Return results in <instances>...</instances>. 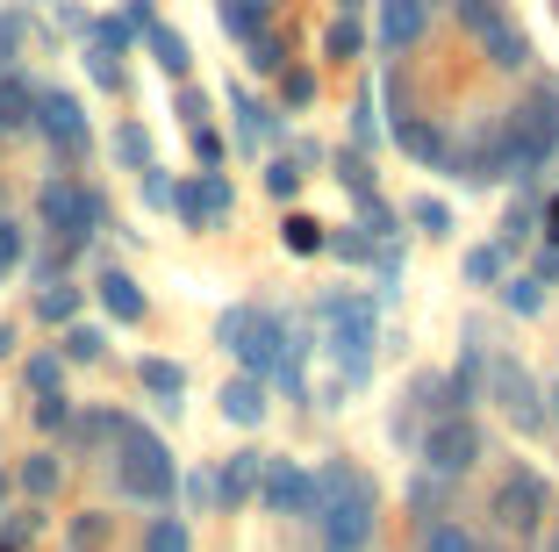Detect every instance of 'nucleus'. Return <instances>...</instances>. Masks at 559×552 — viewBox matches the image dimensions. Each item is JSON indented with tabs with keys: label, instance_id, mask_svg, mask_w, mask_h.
Returning <instances> with one entry per match:
<instances>
[{
	"label": "nucleus",
	"instance_id": "cd10ccee",
	"mask_svg": "<svg viewBox=\"0 0 559 552\" xmlns=\"http://www.w3.org/2000/svg\"><path fill=\"white\" fill-rule=\"evenodd\" d=\"M58 359H72V366H94V359H100V330H94V324H72V330H66V352H58Z\"/></svg>",
	"mask_w": 559,
	"mask_h": 552
},
{
	"label": "nucleus",
	"instance_id": "e433bc0d",
	"mask_svg": "<svg viewBox=\"0 0 559 552\" xmlns=\"http://www.w3.org/2000/svg\"><path fill=\"white\" fill-rule=\"evenodd\" d=\"M144 201L151 209H173V179H165L158 165H144Z\"/></svg>",
	"mask_w": 559,
	"mask_h": 552
},
{
	"label": "nucleus",
	"instance_id": "a878e982",
	"mask_svg": "<svg viewBox=\"0 0 559 552\" xmlns=\"http://www.w3.org/2000/svg\"><path fill=\"white\" fill-rule=\"evenodd\" d=\"M323 44H330V58H359V44H366V36H359V15L345 8V15L330 22V36H323Z\"/></svg>",
	"mask_w": 559,
	"mask_h": 552
},
{
	"label": "nucleus",
	"instance_id": "f704fd0d",
	"mask_svg": "<svg viewBox=\"0 0 559 552\" xmlns=\"http://www.w3.org/2000/svg\"><path fill=\"white\" fill-rule=\"evenodd\" d=\"M15 266H22V230L8 223V215H0V280L15 273Z\"/></svg>",
	"mask_w": 559,
	"mask_h": 552
},
{
	"label": "nucleus",
	"instance_id": "58836bf2",
	"mask_svg": "<svg viewBox=\"0 0 559 552\" xmlns=\"http://www.w3.org/2000/svg\"><path fill=\"white\" fill-rule=\"evenodd\" d=\"M187 137H194V158H201V165L215 173V158H223V137H215L209 122H201V130H187Z\"/></svg>",
	"mask_w": 559,
	"mask_h": 552
},
{
	"label": "nucleus",
	"instance_id": "412c9836",
	"mask_svg": "<svg viewBox=\"0 0 559 552\" xmlns=\"http://www.w3.org/2000/svg\"><path fill=\"white\" fill-rule=\"evenodd\" d=\"M36 316H44V324H72V316H80V287H66V280H50V287L36 294Z\"/></svg>",
	"mask_w": 559,
	"mask_h": 552
},
{
	"label": "nucleus",
	"instance_id": "f257e3e1",
	"mask_svg": "<svg viewBox=\"0 0 559 552\" xmlns=\"http://www.w3.org/2000/svg\"><path fill=\"white\" fill-rule=\"evenodd\" d=\"M316 517H323L330 552H366L373 545V481L359 467H330L316 481Z\"/></svg>",
	"mask_w": 559,
	"mask_h": 552
},
{
	"label": "nucleus",
	"instance_id": "a18cd8bd",
	"mask_svg": "<svg viewBox=\"0 0 559 552\" xmlns=\"http://www.w3.org/2000/svg\"><path fill=\"white\" fill-rule=\"evenodd\" d=\"M552 244H559V195H552Z\"/></svg>",
	"mask_w": 559,
	"mask_h": 552
},
{
	"label": "nucleus",
	"instance_id": "f8f14e48",
	"mask_svg": "<svg viewBox=\"0 0 559 552\" xmlns=\"http://www.w3.org/2000/svg\"><path fill=\"white\" fill-rule=\"evenodd\" d=\"M488 388L502 395V409H510L516 423H538V388H531V374L516 366V359H495V366H488Z\"/></svg>",
	"mask_w": 559,
	"mask_h": 552
},
{
	"label": "nucleus",
	"instance_id": "49530a36",
	"mask_svg": "<svg viewBox=\"0 0 559 552\" xmlns=\"http://www.w3.org/2000/svg\"><path fill=\"white\" fill-rule=\"evenodd\" d=\"M545 552H559V531H552V538H545Z\"/></svg>",
	"mask_w": 559,
	"mask_h": 552
},
{
	"label": "nucleus",
	"instance_id": "6e6552de",
	"mask_svg": "<svg viewBox=\"0 0 559 552\" xmlns=\"http://www.w3.org/2000/svg\"><path fill=\"white\" fill-rule=\"evenodd\" d=\"M29 122H36V130H44L58 151H66V158H80V151H86V115H80V101H72V94H36Z\"/></svg>",
	"mask_w": 559,
	"mask_h": 552
},
{
	"label": "nucleus",
	"instance_id": "09e8293b",
	"mask_svg": "<svg viewBox=\"0 0 559 552\" xmlns=\"http://www.w3.org/2000/svg\"><path fill=\"white\" fill-rule=\"evenodd\" d=\"M0 552H15V545H0Z\"/></svg>",
	"mask_w": 559,
	"mask_h": 552
},
{
	"label": "nucleus",
	"instance_id": "f3484780",
	"mask_svg": "<svg viewBox=\"0 0 559 552\" xmlns=\"http://www.w3.org/2000/svg\"><path fill=\"white\" fill-rule=\"evenodd\" d=\"M58 481H66L58 453H29V459H22V495H29V503H50V495H58Z\"/></svg>",
	"mask_w": 559,
	"mask_h": 552
},
{
	"label": "nucleus",
	"instance_id": "39448f33",
	"mask_svg": "<svg viewBox=\"0 0 559 552\" xmlns=\"http://www.w3.org/2000/svg\"><path fill=\"white\" fill-rule=\"evenodd\" d=\"M36 209H44V223H50V237H66V244H86L100 230V201L86 195L80 179H50L44 187V201H36Z\"/></svg>",
	"mask_w": 559,
	"mask_h": 552
},
{
	"label": "nucleus",
	"instance_id": "37998d69",
	"mask_svg": "<svg viewBox=\"0 0 559 552\" xmlns=\"http://www.w3.org/2000/svg\"><path fill=\"white\" fill-rule=\"evenodd\" d=\"M287 101H295V108H309V101H316V80H309V72H287Z\"/></svg>",
	"mask_w": 559,
	"mask_h": 552
},
{
	"label": "nucleus",
	"instance_id": "ea45409f",
	"mask_svg": "<svg viewBox=\"0 0 559 552\" xmlns=\"http://www.w3.org/2000/svg\"><path fill=\"white\" fill-rule=\"evenodd\" d=\"M265 187H273L280 201H287V195H295V187H301V165H287V158H280L273 173H265Z\"/></svg>",
	"mask_w": 559,
	"mask_h": 552
},
{
	"label": "nucleus",
	"instance_id": "dca6fc26",
	"mask_svg": "<svg viewBox=\"0 0 559 552\" xmlns=\"http://www.w3.org/2000/svg\"><path fill=\"white\" fill-rule=\"evenodd\" d=\"M480 44H488V58H495V66H502V72H516V66H524V58H531V44H524V30H516V22H510V15H495V22H488V30H480Z\"/></svg>",
	"mask_w": 559,
	"mask_h": 552
},
{
	"label": "nucleus",
	"instance_id": "b1692460",
	"mask_svg": "<svg viewBox=\"0 0 559 552\" xmlns=\"http://www.w3.org/2000/svg\"><path fill=\"white\" fill-rule=\"evenodd\" d=\"M29 395H66V359H58V352L29 359Z\"/></svg>",
	"mask_w": 559,
	"mask_h": 552
},
{
	"label": "nucleus",
	"instance_id": "7c9ffc66",
	"mask_svg": "<svg viewBox=\"0 0 559 552\" xmlns=\"http://www.w3.org/2000/svg\"><path fill=\"white\" fill-rule=\"evenodd\" d=\"M510 309H516V316H538V309H545V280H538V273L510 280Z\"/></svg>",
	"mask_w": 559,
	"mask_h": 552
},
{
	"label": "nucleus",
	"instance_id": "1a4fd4ad",
	"mask_svg": "<svg viewBox=\"0 0 559 552\" xmlns=\"http://www.w3.org/2000/svg\"><path fill=\"white\" fill-rule=\"evenodd\" d=\"M495 517L510 524V531H538V524H545V481L516 467L510 481L495 488Z\"/></svg>",
	"mask_w": 559,
	"mask_h": 552
},
{
	"label": "nucleus",
	"instance_id": "ddd939ff",
	"mask_svg": "<svg viewBox=\"0 0 559 552\" xmlns=\"http://www.w3.org/2000/svg\"><path fill=\"white\" fill-rule=\"evenodd\" d=\"M424 30H430V0H380V44L388 50H409Z\"/></svg>",
	"mask_w": 559,
	"mask_h": 552
},
{
	"label": "nucleus",
	"instance_id": "4be33fe9",
	"mask_svg": "<svg viewBox=\"0 0 559 552\" xmlns=\"http://www.w3.org/2000/svg\"><path fill=\"white\" fill-rule=\"evenodd\" d=\"M29 108H36V94L15 80V72H8V80H0V130H22V122H29Z\"/></svg>",
	"mask_w": 559,
	"mask_h": 552
},
{
	"label": "nucleus",
	"instance_id": "f03ea898",
	"mask_svg": "<svg viewBox=\"0 0 559 552\" xmlns=\"http://www.w3.org/2000/svg\"><path fill=\"white\" fill-rule=\"evenodd\" d=\"M116 481H122V495H136V503H165V495L180 488V467H173V453L151 438L144 423L122 416L116 423Z\"/></svg>",
	"mask_w": 559,
	"mask_h": 552
},
{
	"label": "nucleus",
	"instance_id": "9d476101",
	"mask_svg": "<svg viewBox=\"0 0 559 552\" xmlns=\"http://www.w3.org/2000/svg\"><path fill=\"white\" fill-rule=\"evenodd\" d=\"M510 137H516V151H524V165H538L545 151H559V94H531Z\"/></svg>",
	"mask_w": 559,
	"mask_h": 552
},
{
	"label": "nucleus",
	"instance_id": "393cba45",
	"mask_svg": "<svg viewBox=\"0 0 559 552\" xmlns=\"http://www.w3.org/2000/svg\"><path fill=\"white\" fill-rule=\"evenodd\" d=\"M144 552H194V538H187L180 517H158V524L144 531Z\"/></svg>",
	"mask_w": 559,
	"mask_h": 552
},
{
	"label": "nucleus",
	"instance_id": "7ed1b4c3",
	"mask_svg": "<svg viewBox=\"0 0 559 552\" xmlns=\"http://www.w3.org/2000/svg\"><path fill=\"white\" fill-rule=\"evenodd\" d=\"M215 338L230 344L237 359H245V374H273V366H287V330L273 324V316H259V309H230L223 324H215Z\"/></svg>",
	"mask_w": 559,
	"mask_h": 552
},
{
	"label": "nucleus",
	"instance_id": "a211bd4d",
	"mask_svg": "<svg viewBox=\"0 0 559 552\" xmlns=\"http://www.w3.org/2000/svg\"><path fill=\"white\" fill-rule=\"evenodd\" d=\"M251 488H259V453H237L230 467H223V481H215V503H230V509H237Z\"/></svg>",
	"mask_w": 559,
	"mask_h": 552
},
{
	"label": "nucleus",
	"instance_id": "6ab92c4d",
	"mask_svg": "<svg viewBox=\"0 0 559 552\" xmlns=\"http://www.w3.org/2000/svg\"><path fill=\"white\" fill-rule=\"evenodd\" d=\"M144 36H151V50H158V66L173 72V80H187V66H194V50H187V36H180V30H165V22H151Z\"/></svg>",
	"mask_w": 559,
	"mask_h": 552
},
{
	"label": "nucleus",
	"instance_id": "473e14b6",
	"mask_svg": "<svg viewBox=\"0 0 559 552\" xmlns=\"http://www.w3.org/2000/svg\"><path fill=\"white\" fill-rule=\"evenodd\" d=\"M424 552H474V538H466L460 524H430V531H424Z\"/></svg>",
	"mask_w": 559,
	"mask_h": 552
},
{
	"label": "nucleus",
	"instance_id": "79ce46f5",
	"mask_svg": "<svg viewBox=\"0 0 559 552\" xmlns=\"http://www.w3.org/2000/svg\"><path fill=\"white\" fill-rule=\"evenodd\" d=\"M187 503H194V509L215 503V481H209V473H187Z\"/></svg>",
	"mask_w": 559,
	"mask_h": 552
},
{
	"label": "nucleus",
	"instance_id": "c03bdc74",
	"mask_svg": "<svg viewBox=\"0 0 559 552\" xmlns=\"http://www.w3.org/2000/svg\"><path fill=\"white\" fill-rule=\"evenodd\" d=\"M180 115H187V130H201V122H209V101H201V94H180Z\"/></svg>",
	"mask_w": 559,
	"mask_h": 552
},
{
	"label": "nucleus",
	"instance_id": "72a5a7b5",
	"mask_svg": "<svg viewBox=\"0 0 559 552\" xmlns=\"http://www.w3.org/2000/svg\"><path fill=\"white\" fill-rule=\"evenodd\" d=\"M409 223H416V230H430V237H444V230H452V209H444V201H416Z\"/></svg>",
	"mask_w": 559,
	"mask_h": 552
},
{
	"label": "nucleus",
	"instance_id": "aec40b11",
	"mask_svg": "<svg viewBox=\"0 0 559 552\" xmlns=\"http://www.w3.org/2000/svg\"><path fill=\"white\" fill-rule=\"evenodd\" d=\"M136 380H144V388L158 395L165 409H173V402H180V395H187V374H180V366H173V359H144V366H136Z\"/></svg>",
	"mask_w": 559,
	"mask_h": 552
},
{
	"label": "nucleus",
	"instance_id": "c756f323",
	"mask_svg": "<svg viewBox=\"0 0 559 552\" xmlns=\"http://www.w3.org/2000/svg\"><path fill=\"white\" fill-rule=\"evenodd\" d=\"M323 223H309V215H287V251H295V259H309V251H323Z\"/></svg>",
	"mask_w": 559,
	"mask_h": 552
},
{
	"label": "nucleus",
	"instance_id": "a19ab883",
	"mask_svg": "<svg viewBox=\"0 0 559 552\" xmlns=\"http://www.w3.org/2000/svg\"><path fill=\"white\" fill-rule=\"evenodd\" d=\"M251 66H259V72L280 66V36H251Z\"/></svg>",
	"mask_w": 559,
	"mask_h": 552
},
{
	"label": "nucleus",
	"instance_id": "bb28decb",
	"mask_svg": "<svg viewBox=\"0 0 559 552\" xmlns=\"http://www.w3.org/2000/svg\"><path fill=\"white\" fill-rule=\"evenodd\" d=\"M116 158L130 165V173H144V165H151V137L136 130V122H122V130H116Z\"/></svg>",
	"mask_w": 559,
	"mask_h": 552
},
{
	"label": "nucleus",
	"instance_id": "423d86ee",
	"mask_svg": "<svg viewBox=\"0 0 559 552\" xmlns=\"http://www.w3.org/2000/svg\"><path fill=\"white\" fill-rule=\"evenodd\" d=\"M259 495L273 517H316V481L295 467V459H265L259 467Z\"/></svg>",
	"mask_w": 559,
	"mask_h": 552
},
{
	"label": "nucleus",
	"instance_id": "4468645a",
	"mask_svg": "<svg viewBox=\"0 0 559 552\" xmlns=\"http://www.w3.org/2000/svg\"><path fill=\"white\" fill-rule=\"evenodd\" d=\"M100 309L116 316V324H144V287H136L130 273L108 266V273H100Z\"/></svg>",
	"mask_w": 559,
	"mask_h": 552
},
{
	"label": "nucleus",
	"instance_id": "20e7f679",
	"mask_svg": "<svg viewBox=\"0 0 559 552\" xmlns=\"http://www.w3.org/2000/svg\"><path fill=\"white\" fill-rule=\"evenodd\" d=\"M323 324H330V338H337V359H345V374L359 380L366 366H373V338H380L373 302H366V294H330V302H323Z\"/></svg>",
	"mask_w": 559,
	"mask_h": 552
},
{
	"label": "nucleus",
	"instance_id": "c85d7f7f",
	"mask_svg": "<svg viewBox=\"0 0 559 552\" xmlns=\"http://www.w3.org/2000/svg\"><path fill=\"white\" fill-rule=\"evenodd\" d=\"M466 280H474V287H495V280H502V244H480V251H466Z\"/></svg>",
	"mask_w": 559,
	"mask_h": 552
},
{
	"label": "nucleus",
	"instance_id": "2eb2a0df",
	"mask_svg": "<svg viewBox=\"0 0 559 552\" xmlns=\"http://www.w3.org/2000/svg\"><path fill=\"white\" fill-rule=\"evenodd\" d=\"M223 416L245 423V431H251V423H265V380L259 374H237L230 388H223Z\"/></svg>",
	"mask_w": 559,
	"mask_h": 552
},
{
	"label": "nucleus",
	"instance_id": "0eeeda50",
	"mask_svg": "<svg viewBox=\"0 0 559 552\" xmlns=\"http://www.w3.org/2000/svg\"><path fill=\"white\" fill-rule=\"evenodd\" d=\"M424 459H430L438 473H466V467L480 459V423H474V416H444L438 431L424 438Z\"/></svg>",
	"mask_w": 559,
	"mask_h": 552
},
{
	"label": "nucleus",
	"instance_id": "9b49d317",
	"mask_svg": "<svg viewBox=\"0 0 559 552\" xmlns=\"http://www.w3.org/2000/svg\"><path fill=\"white\" fill-rule=\"evenodd\" d=\"M173 209H180L187 230H209V223L230 215V187H223V173H201V179H187V187H173Z\"/></svg>",
	"mask_w": 559,
	"mask_h": 552
},
{
	"label": "nucleus",
	"instance_id": "de8ad7c7",
	"mask_svg": "<svg viewBox=\"0 0 559 552\" xmlns=\"http://www.w3.org/2000/svg\"><path fill=\"white\" fill-rule=\"evenodd\" d=\"M0 215H8V201H0Z\"/></svg>",
	"mask_w": 559,
	"mask_h": 552
},
{
	"label": "nucleus",
	"instance_id": "5701e85b",
	"mask_svg": "<svg viewBox=\"0 0 559 552\" xmlns=\"http://www.w3.org/2000/svg\"><path fill=\"white\" fill-rule=\"evenodd\" d=\"M223 30L251 44V36L265 30V0H223Z\"/></svg>",
	"mask_w": 559,
	"mask_h": 552
},
{
	"label": "nucleus",
	"instance_id": "2f4dec72",
	"mask_svg": "<svg viewBox=\"0 0 559 552\" xmlns=\"http://www.w3.org/2000/svg\"><path fill=\"white\" fill-rule=\"evenodd\" d=\"M237 115H245V144H265V137H273V115H265L251 94H237Z\"/></svg>",
	"mask_w": 559,
	"mask_h": 552
},
{
	"label": "nucleus",
	"instance_id": "c9c22d12",
	"mask_svg": "<svg viewBox=\"0 0 559 552\" xmlns=\"http://www.w3.org/2000/svg\"><path fill=\"white\" fill-rule=\"evenodd\" d=\"M36 423H44V431H66V423H72L66 395H36Z\"/></svg>",
	"mask_w": 559,
	"mask_h": 552
},
{
	"label": "nucleus",
	"instance_id": "4c0bfd02",
	"mask_svg": "<svg viewBox=\"0 0 559 552\" xmlns=\"http://www.w3.org/2000/svg\"><path fill=\"white\" fill-rule=\"evenodd\" d=\"M402 144H409L416 158H438V144H444V137H438V130H424V122H409V130H402Z\"/></svg>",
	"mask_w": 559,
	"mask_h": 552
}]
</instances>
